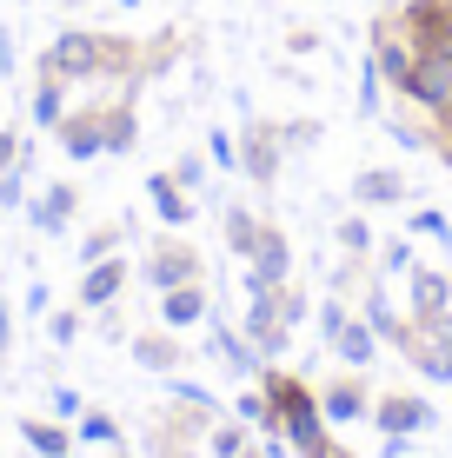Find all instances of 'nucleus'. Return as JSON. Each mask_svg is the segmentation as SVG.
<instances>
[{
  "instance_id": "f257e3e1",
  "label": "nucleus",
  "mask_w": 452,
  "mask_h": 458,
  "mask_svg": "<svg viewBox=\"0 0 452 458\" xmlns=\"http://www.w3.org/2000/svg\"><path fill=\"white\" fill-rule=\"evenodd\" d=\"M140 47L133 40H107V34H60L54 54H47V73L54 81H100V73L133 67Z\"/></svg>"
},
{
  "instance_id": "f03ea898",
  "label": "nucleus",
  "mask_w": 452,
  "mask_h": 458,
  "mask_svg": "<svg viewBox=\"0 0 452 458\" xmlns=\"http://www.w3.org/2000/svg\"><path fill=\"white\" fill-rule=\"evenodd\" d=\"M399 352L413 359L419 372L432 378V386H452V306L446 312H426V319H413V333Z\"/></svg>"
},
{
  "instance_id": "7ed1b4c3",
  "label": "nucleus",
  "mask_w": 452,
  "mask_h": 458,
  "mask_svg": "<svg viewBox=\"0 0 452 458\" xmlns=\"http://www.w3.org/2000/svg\"><path fill=\"white\" fill-rule=\"evenodd\" d=\"M279 166H286V140H279V126L273 120H246L240 126V173L253 186H273Z\"/></svg>"
},
{
  "instance_id": "20e7f679",
  "label": "nucleus",
  "mask_w": 452,
  "mask_h": 458,
  "mask_svg": "<svg viewBox=\"0 0 452 458\" xmlns=\"http://www.w3.org/2000/svg\"><path fill=\"white\" fill-rule=\"evenodd\" d=\"M399 100H413L419 114L446 120V114H452V54H419V60H413V81H406Z\"/></svg>"
},
{
  "instance_id": "39448f33",
  "label": "nucleus",
  "mask_w": 452,
  "mask_h": 458,
  "mask_svg": "<svg viewBox=\"0 0 452 458\" xmlns=\"http://www.w3.org/2000/svg\"><path fill=\"white\" fill-rule=\"evenodd\" d=\"M293 279V240L267 219V233H260V246L246 252V293H279Z\"/></svg>"
},
{
  "instance_id": "423d86ee",
  "label": "nucleus",
  "mask_w": 452,
  "mask_h": 458,
  "mask_svg": "<svg viewBox=\"0 0 452 458\" xmlns=\"http://www.w3.org/2000/svg\"><path fill=\"white\" fill-rule=\"evenodd\" d=\"M240 333L253 339V352H260V359H279V352H286L293 326H286V312H279V293H246V319H240Z\"/></svg>"
},
{
  "instance_id": "0eeeda50",
  "label": "nucleus",
  "mask_w": 452,
  "mask_h": 458,
  "mask_svg": "<svg viewBox=\"0 0 452 458\" xmlns=\"http://www.w3.org/2000/svg\"><path fill=\"white\" fill-rule=\"evenodd\" d=\"M413 60H419V54H413V40L399 34V21L386 13V21L372 27V67H380V81L393 87V93H406V81H413Z\"/></svg>"
},
{
  "instance_id": "6e6552de",
  "label": "nucleus",
  "mask_w": 452,
  "mask_h": 458,
  "mask_svg": "<svg viewBox=\"0 0 452 458\" xmlns=\"http://www.w3.org/2000/svg\"><path fill=\"white\" fill-rule=\"evenodd\" d=\"M439 419L426 399H413V392H386V399H372V425H380L386 438H413V432H426V425Z\"/></svg>"
},
{
  "instance_id": "1a4fd4ad",
  "label": "nucleus",
  "mask_w": 452,
  "mask_h": 458,
  "mask_svg": "<svg viewBox=\"0 0 452 458\" xmlns=\"http://www.w3.org/2000/svg\"><path fill=\"white\" fill-rule=\"evenodd\" d=\"M406 199H413L406 173H393V166H360V173H353V207H360V213L406 207Z\"/></svg>"
},
{
  "instance_id": "9d476101",
  "label": "nucleus",
  "mask_w": 452,
  "mask_h": 458,
  "mask_svg": "<svg viewBox=\"0 0 452 458\" xmlns=\"http://www.w3.org/2000/svg\"><path fill=\"white\" fill-rule=\"evenodd\" d=\"M186 279H200V246H186V240H160L147 252V286H186Z\"/></svg>"
},
{
  "instance_id": "9b49d317",
  "label": "nucleus",
  "mask_w": 452,
  "mask_h": 458,
  "mask_svg": "<svg viewBox=\"0 0 452 458\" xmlns=\"http://www.w3.org/2000/svg\"><path fill=\"white\" fill-rule=\"evenodd\" d=\"M452 306V279L439 266H413L406 273V319H426V312H446Z\"/></svg>"
},
{
  "instance_id": "f8f14e48",
  "label": "nucleus",
  "mask_w": 452,
  "mask_h": 458,
  "mask_svg": "<svg viewBox=\"0 0 452 458\" xmlns=\"http://www.w3.org/2000/svg\"><path fill=\"white\" fill-rule=\"evenodd\" d=\"M320 412H326V425H353V419H366L372 412V392H366V378H333V386L320 392Z\"/></svg>"
},
{
  "instance_id": "ddd939ff",
  "label": "nucleus",
  "mask_w": 452,
  "mask_h": 458,
  "mask_svg": "<svg viewBox=\"0 0 452 458\" xmlns=\"http://www.w3.org/2000/svg\"><path fill=\"white\" fill-rule=\"evenodd\" d=\"M207 286H200V279H186V286H166L160 293V319H166V333H186V326H200L207 319Z\"/></svg>"
},
{
  "instance_id": "4468645a",
  "label": "nucleus",
  "mask_w": 452,
  "mask_h": 458,
  "mask_svg": "<svg viewBox=\"0 0 452 458\" xmlns=\"http://www.w3.org/2000/svg\"><path fill=\"white\" fill-rule=\"evenodd\" d=\"M326 345H333V352H339V359H346V366H353V372H366V366H372V352H380V333H372V326L360 319V312H353V319H346V326H339V333H333V339H326Z\"/></svg>"
},
{
  "instance_id": "2eb2a0df",
  "label": "nucleus",
  "mask_w": 452,
  "mask_h": 458,
  "mask_svg": "<svg viewBox=\"0 0 452 458\" xmlns=\"http://www.w3.org/2000/svg\"><path fill=\"white\" fill-rule=\"evenodd\" d=\"M120 286H127V259H93L87 279H81V306H107V299H120Z\"/></svg>"
},
{
  "instance_id": "dca6fc26",
  "label": "nucleus",
  "mask_w": 452,
  "mask_h": 458,
  "mask_svg": "<svg viewBox=\"0 0 452 458\" xmlns=\"http://www.w3.org/2000/svg\"><path fill=\"white\" fill-rule=\"evenodd\" d=\"M366 326H372L386 345H406V333H413V319H406V312H399L380 286H366Z\"/></svg>"
},
{
  "instance_id": "f3484780",
  "label": "nucleus",
  "mask_w": 452,
  "mask_h": 458,
  "mask_svg": "<svg viewBox=\"0 0 452 458\" xmlns=\"http://www.w3.org/2000/svg\"><path fill=\"white\" fill-rule=\"evenodd\" d=\"M60 140H67L73 160H100V153H107V126H100V114H73V120H60Z\"/></svg>"
},
{
  "instance_id": "a211bd4d",
  "label": "nucleus",
  "mask_w": 452,
  "mask_h": 458,
  "mask_svg": "<svg viewBox=\"0 0 452 458\" xmlns=\"http://www.w3.org/2000/svg\"><path fill=\"white\" fill-rule=\"evenodd\" d=\"M147 199H153V213H160L166 226H186V219H193V199L174 186V173H153V180H147Z\"/></svg>"
},
{
  "instance_id": "6ab92c4d",
  "label": "nucleus",
  "mask_w": 452,
  "mask_h": 458,
  "mask_svg": "<svg viewBox=\"0 0 452 458\" xmlns=\"http://www.w3.org/2000/svg\"><path fill=\"white\" fill-rule=\"evenodd\" d=\"M133 359H140V366H153V372H180L186 366V345L166 339V333H140L133 339Z\"/></svg>"
},
{
  "instance_id": "aec40b11",
  "label": "nucleus",
  "mask_w": 452,
  "mask_h": 458,
  "mask_svg": "<svg viewBox=\"0 0 452 458\" xmlns=\"http://www.w3.org/2000/svg\"><path fill=\"white\" fill-rule=\"evenodd\" d=\"M213 352H220L233 372H253V378H260V352H253V339L233 333V326H220V319H213Z\"/></svg>"
},
{
  "instance_id": "412c9836",
  "label": "nucleus",
  "mask_w": 452,
  "mask_h": 458,
  "mask_svg": "<svg viewBox=\"0 0 452 458\" xmlns=\"http://www.w3.org/2000/svg\"><path fill=\"white\" fill-rule=\"evenodd\" d=\"M260 233H267V219H260L253 207H226V252H240V259H246V252L260 246Z\"/></svg>"
},
{
  "instance_id": "4be33fe9",
  "label": "nucleus",
  "mask_w": 452,
  "mask_h": 458,
  "mask_svg": "<svg viewBox=\"0 0 452 458\" xmlns=\"http://www.w3.org/2000/svg\"><path fill=\"white\" fill-rule=\"evenodd\" d=\"M73 207H81V193H73V186H47V199L34 207V226L40 233H60L73 219Z\"/></svg>"
},
{
  "instance_id": "5701e85b",
  "label": "nucleus",
  "mask_w": 452,
  "mask_h": 458,
  "mask_svg": "<svg viewBox=\"0 0 452 458\" xmlns=\"http://www.w3.org/2000/svg\"><path fill=\"white\" fill-rule=\"evenodd\" d=\"M100 126H107V153H127L133 140H140V126H133V106H107V114H100Z\"/></svg>"
},
{
  "instance_id": "b1692460",
  "label": "nucleus",
  "mask_w": 452,
  "mask_h": 458,
  "mask_svg": "<svg viewBox=\"0 0 452 458\" xmlns=\"http://www.w3.org/2000/svg\"><path fill=\"white\" fill-rule=\"evenodd\" d=\"M207 445H213V458H240L246 445H253V425H246V419L233 425L226 419V425H213V432H207Z\"/></svg>"
},
{
  "instance_id": "393cba45",
  "label": "nucleus",
  "mask_w": 452,
  "mask_h": 458,
  "mask_svg": "<svg viewBox=\"0 0 452 458\" xmlns=\"http://www.w3.org/2000/svg\"><path fill=\"white\" fill-rule=\"evenodd\" d=\"M333 240H339V252H346V259H366V252H372V226H366V213L339 219V226H333Z\"/></svg>"
},
{
  "instance_id": "a878e982",
  "label": "nucleus",
  "mask_w": 452,
  "mask_h": 458,
  "mask_svg": "<svg viewBox=\"0 0 452 458\" xmlns=\"http://www.w3.org/2000/svg\"><path fill=\"white\" fill-rule=\"evenodd\" d=\"M207 153H213V166L240 173V133H226V126H213V133H207Z\"/></svg>"
},
{
  "instance_id": "bb28decb",
  "label": "nucleus",
  "mask_w": 452,
  "mask_h": 458,
  "mask_svg": "<svg viewBox=\"0 0 452 458\" xmlns=\"http://www.w3.org/2000/svg\"><path fill=\"white\" fill-rule=\"evenodd\" d=\"M27 445H34L40 458H67V432H60V425H27Z\"/></svg>"
},
{
  "instance_id": "cd10ccee",
  "label": "nucleus",
  "mask_w": 452,
  "mask_h": 458,
  "mask_svg": "<svg viewBox=\"0 0 452 458\" xmlns=\"http://www.w3.org/2000/svg\"><path fill=\"white\" fill-rule=\"evenodd\" d=\"M406 233H419V240H439V246H452V219H446V213H413V219H406Z\"/></svg>"
},
{
  "instance_id": "c85d7f7f",
  "label": "nucleus",
  "mask_w": 452,
  "mask_h": 458,
  "mask_svg": "<svg viewBox=\"0 0 452 458\" xmlns=\"http://www.w3.org/2000/svg\"><path fill=\"white\" fill-rule=\"evenodd\" d=\"M34 120L40 126H60V81H54V73H47L40 93H34Z\"/></svg>"
},
{
  "instance_id": "c756f323",
  "label": "nucleus",
  "mask_w": 452,
  "mask_h": 458,
  "mask_svg": "<svg viewBox=\"0 0 452 458\" xmlns=\"http://www.w3.org/2000/svg\"><path fill=\"white\" fill-rule=\"evenodd\" d=\"M174 186H180V193H200V186H207V160H200V153H180Z\"/></svg>"
},
{
  "instance_id": "7c9ffc66",
  "label": "nucleus",
  "mask_w": 452,
  "mask_h": 458,
  "mask_svg": "<svg viewBox=\"0 0 452 458\" xmlns=\"http://www.w3.org/2000/svg\"><path fill=\"white\" fill-rule=\"evenodd\" d=\"M120 240H127V226H100V233H93V240L81 246V252H87V266H93V259H107V252H114Z\"/></svg>"
},
{
  "instance_id": "2f4dec72",
  "label": "nucleus",
  "mask_w": 452,
  "mask_h": 458,
  "mask_svg": "<svg viewBox=\"0 0 452 458\" xmlns=\"http://www.w3.org/2000/svg\"><path fill=\"white\" fill-rule=\"evenodd\" d=\"M279 140H286V153H293V147H320V120H293V126H279Z\"/></svg>"
},
{
  "instance_id": "473e14b6",
  "label": "nucleus",
  "mask_w": 452,
  "mask_h": 458,
  "mask_svg": "<svg viewBox=\"0 0 452 458\" xmlns=\"http://www.w3.org/2000/svg\"><path fill=\"white\" fill-rule=\"evenodd\" d=\"M81 438H100V445H114V438H120V425L107 419V412H87V419H81Z\"/></svg>"
},
{
  "instance_id": "72a5a7b5",
  "label": "nucleus",
  "mask_w": 452,
  "mask_h": 458,
  "mask_svg": "<svg viewBox=\"0 0 452 458\" xmlns=\"http://www.w3.org/2000/svg\"><path fill=\"white\" fill-rule=\"evenodd\" d=\"M380 266H386V273H413V240H393L380 252Z\"/></svg>"
},
{
  "instance_id": "f704fd0d",
  "label": "nucleus",
  "mask_w": 452,
  "mask_h": 458,
  "mask_svg": "<svg viewBox=\"0 0 452 458\" xmlns=\"http://www.w3.org/2000/svg\"><path fill=\"white\" fill-rule=\"evenodd\" d=\"M286 47H293V54H320V34H313V27H293Z\"/></svg>"
},
{
  "instance_id": "c9c22d12",
  "label": "nucleus",
  "mask_w": 452,
  "mask_h": 458,
  "mask_svg": "<svg viewBox=\"0 0 452 458\" xmlns=\"http://www.w3.org/2000/svg\"><path fill=\"white\" fill-rule=\"evenodd\" d=\"M432 147H439V160H446V166H452V114H446V120H439V133H432Z\"/></svg>"
},
{
  "instance_id": "e433bc0d",
  "label": "nucleus",
  "mask_w": 452,
  "mask_h": 458,
  "mask_svg": "<svg viewBox=\"0 0 452 458\" xmlns=\"http://www.w3.org/2000/svg\"><path fill=\"white\" fill-rule=\"evenodd\" d=\"M73 333H81V312H60V319H54V339H60V345H67Z\"/></svg>"
},
{
  "instance_id": "4c0bfd02",
  "label": "nucleus",
  "mask_w": 452,
  "mask_h": 458,
  "mask_svg": "<svg viewBox=\"0 0 452 458\" xmlns=\"http://www.w3.org/2000/svg\"><path fill=\"white\" fill-rule=\"evenodd\" d=\"M13 166V133H0V173Z\"/></svg>"
},
{
  "instance_id": "58836bf2",
  "label": "nucleus",
  "mask_w": 452,
  "mask_h": 458,
  "mask_svg": "<svg viewBox=\"0 0 452 458\" xmlns=\"http://www.w3.org/2000/svg\"><path fill=\"white\" fill-rule=\"evenodd\" d=\"M240 458H273V452H267V445H246V452H240Z\"/></svg>"
},
{
  "instance_id": "ea45409f",
  "label": "nucleus",
  "mask_w": 452,
  "mask_h": 458,
  "mask_svg": "<svg viewBox=\"0 0 452 458\" xmlns=\"http://www.w3.org/2000/svg\"><path fill=\"white\" fill-rule=\"evenodd\" d=\"M0 345H7V312H0Z\"/></svg>"
},
{
  "instance_id": "a19ab883",
  "label": "nucleus",
  "mask_w": 452,
  "mask_h": 458,
  "mask_svg": "<svg viewBox=\"0 0 452 458\" xmlns=\"http://www.w3.org/2000/svg\"><path fill=\"white\" fill-rule=\"evenodd\" d=\"M333 458H353V452H346V445H333Z\"/></svg>"
}]
</instances>
